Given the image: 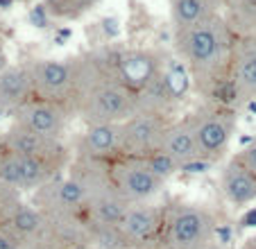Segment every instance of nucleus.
<instances>
[{"label": "nucleus", "instance_id": "nucleus-30", "mask_svg": "<svg viewBox=\"0 0 256 249\" xmlns=\"http://www.w3.org/2000/svg\"><path fill=\"white\" fill-rule=\"evenodd\" d=\"M23 249H52V247H23Z\"/></svg>", "mask_w": 256, "mask_h": 249}, {"label": "nucleus", "instance_id": "nucleus-19", "mask_svg": "<svg viewBox=\"0 0 256 249\" xmlns=\"http://www.w3.org/2000/svg\"><path fill=\"white\" fill-rule=\"evenodd\" d=\"M130 202L122 200L114 186H106L88 195L86 220L88 226H120L130 211Z\"/></svg>", "mask_w": 256, "mask_h": 249}, {"label": "nucleus", "instance_id": "nucleus-15", "mask_svg": "<svg viewBox=\"0 0 256 249\" xmlns=\"http://www.w3.org/2000/svg\"><path fill=\"white\" fill-rule=\"evenodd\" d=\"M166 206L148 202V204H132L125 220L120 222V234L130 242H156L164 226Z\"/></svg>", "mask_w": 256, "mask_h": 249}, {"label": "nucleus", "instance_id": "nucleus-24", "mask_svg": "<svg viewBox=\"0 0 256 249\" xmlns=\"http://www.w3.org/2000/svg\"><path fill=\"white\" fill-rule=\"evenodd\" d=\"M234 156H236L245 168H250L252 172H256V134H254V138L247 140V143L242 145L236 154H234Z\"/></svg>", "mask_w": 256, "mask_h": 249}, {"label": "nucleus", "instance_id": "nucleus-25", "mask_svg": "<svg viewBox=\"0 0 256 249\" xmlns=\"http://www.w3.org/2000/svg\"><path fill=\"white\" fill-rule=\"evenodd\" d=\"M0 249H23V242L7 226H0Z\"/></svg>", "mask_w": 256, "mask_h": 249}, {"label": "nucleus", "instance_id": "nucleus-31", "mask_svg": "<svg viewBox=\"0 0 256 249\" xmlns=\"http://www.w3.org/2000/svg\"><path fill=\"white\" fill-rule=\"evenodd\" d=\"M216 2H218V7H220V0H216Z\"/></svg>", "mask_w": 256, "mask_h": 249}, {"label": "nucleus", "instance_id": "nucleus-9", "mask_svg": "<svg viewBox=\"0 0 256 249\" xmlns=\"http://www.w3.org/2000/svg\"><path fill=\"white\" fill-rule=\"evenodd\" d=\"M177 118H166L159 114L136 111L127 120L120 122L122 130V156L148 158L152 154L161 152L166 132Z\"/></svg>", "mask_w": 256, "mask_h": 249}, {"label": "nucleus", "instance_id": "nucleus-6", "mask_svg": "<svg viewBox=\"0 0 256 249\" xmlns=\"http://www.w3.org/2000/svg\"><path fill=\"white\" fill-rule=\"evenodd\" d=\"M72 154L62 156H18L0 148V182L18 192H34L68 172Z\"/></svg>", "mask_w": 256, "mask_h": 249}, {"label": "nucleus", "instance_id": "nucleus-1", "mask_svg": "<svg viewBox=\"0 0 256 249\" xmlns=\"http://www.w3.org/2000/svg\"><path fill=\"white\" fill-rule=\"evenodd\" d=\"M172 44L179 59L188 68L195 88L206 100L234 106V91L229 84V68L236 36L222 14L202 23L172 32Z\"/></svg>", "mask_w": 256, "mask_h": 249}, {"label": "nucleus", "instance_id": "nucleus-14", "mask_svg": "<svg viewBox=\"0 0 256 249\" xmlns=\"http://www.w3.org/2000/svg\"><path fill=\"white\" fill-rule=\"evenodd\" d=\"M0 148L12 154H18V156H62V154H72L70 143L50 138V136H41L16 122H12L10 130L0 136Z\"/></svg>", "mask_w": 256, "mask_h": 249}, {"label": "nucleus", "instance_id": "nucleus-27", "mask_svg": "<svg viewBox=\"0 0 256 249\" xmlns=\"http://www.w3.org/2000/svg\"><path fill=\"white\" fill-rule=\"evenodd\" d=\"M112 249H156V242H130V240L122 238L120 242Z\"/></svg>", "mask_w": 256, "mask_h": 249}, {"label": "nucleus", "instance_id": "nucleus-29", "mask_svg": "<svg viewBox=\"0 0 256 249\" xmlns=\"http://www.w3.org/2000/svg\"><path fill=\"white\" fill-rule=\"evenodd\" d=\"M202 249H222V247H220L218 242H211V244H206V247H202Z\"/></svg>", "mask_w": 256, "mask_h": 249}, {"label": "nucleus", "instance_id": "nucleus-22", "mask_svg": "<svg viewBox=\"0 0 256 249\" xmlns=\"http://www.w3.org/2000/svg\"><path fill=\"white\" fill-rule=\"evenodd\" d=\"M220 14L236 38L256 34V0H220Z\"/></svg>", "mask_w": 256, "mask_h": 249}, {"label": "nucleus", "instance_id": "nucleus-26", "mask_svg": "<svg viewBox=\"0 0 256 249\" xmlns=\"http://www.w3.org/2000/svg\"><path fill=\"white\" fill-rule=\"evenodd\" d=\"M7 32H5V25H2V20H0V72L5 70L10 64H7Z\"/></svg>", "mask_w": 256, "mask_h": 249}, {"label": "nucleus", "instance_id": "nucleus-21", "mask_svg": "<svg viewBox=\"0 0 256 249\" xmlns=\"http://www.w3.org/2000/svg\"><path fill=\"white\" fill-rule=\"evenodd\" d=\"M168 5L172 32H182V30L193 28V25L220 14L216 0H168Z\"/></svg>", "mask_w": 256, "mask_h": 249}, {"label": "nucleus", "instance_id": "nucleus-23", "mask_svg": "<svg viewBox=\"0 0 256 249\" xmlns=\"http://www.w3.org/2000/svg\"><path fill=\"white\" fill-rule=\"evenodd\" d=\"M20 192L10 188L7 184L0 182V226H5V222L10 220V216L14 213V208L20 204Z\"/></svg>", "mask_w": 256, "mask_h": 249}, {"label": "nucleus", "instance_id": "nucleus-7", "mask_svg": "<svg viewBox=\"0 0 256 249\" xmlns=\"http://www.w3.org/2000/svg\"><path fill=\"white\" fill-rule=\"evenodd\" d=\"M109 179L122 200L130 204H148L164 192L166 179H161L145 158L118 156L109 161Z\"/></svg>", "mask_w": 256, "mask_h": 249}, {"label": "nucleus", "instance_id": "nucleus-4", "mask_svg": "<svg viewBox=\"0 0 256 249\" xmlns=\"http://www.w3.org/2000/svg\"><path fill=\"white\" fill-rule=\"evenodd\" d=\"M98 64L104 68L114 80L138 96L150 86L156 77L166 72L164 54L159 50L127 48V46H102L93 50Z\"/></svg>", "mask_w": 256, "mask_h": 249}, {"label": "nucleus", "instance_id": "nucleus-11", "mask_svg": "<svg viewBox=\"0 0 256 249\" xmlns=\"http://www.w3.org/2000/svg\"><path fill=\"white\" fill-rule=\"evenodd\" d=\"M72 118H75V114L68 104L32 98L12 116V122L20 124L30 132H36L41 136L66 140V130Z\"/></svg>", "mask_w": 256, "mask_h": 249}, {"label": "nucleus", "instance_id": "nucleus-3", "mask_svg": "<svg viewBox=\"0 0 256 249\" xmlns=\"http://www.w3.org/2000/svg\"><path fill=\"white\" fill-rule=\"evenodd\" d=\"M164 211V226L156 238V249H202L216 242L218 218L202 204L168 202Z\"/></svg>", "mask_w": 256, "mask_h": 249}, {"label": "nucleus", "instance_id": "nucleus-18", "mask_svg": "<svg viewBox=\"0 0 256 249\" xmlns=\"http://www.w3.org/2000/svg\"><path fill=\"white\" fill-rule=\"evenodd\" d=\"M220 190L232 206H247L256 202V172L232 156L220 168Z\"/></svg>", "mask_w": 256, "mask_h": 249}, {"label": "nucleus", "instance_id": "nucleus-12", "mask_svg": "<svg viewBox=\"0 0 256 249\" xmlns=\"http://www.w3.org/2000/svg\"><path fill=\"white\" fill-rule=\"evenodd\" d=\"M72 158L86 161H114L122 156V130L120 122L86 124L72 140Z\"/></svg>", "mask_w": 256, "mask_h": 249}, {"label": "nucleus", "instance_id": "nucleus-10", "mask_svg": "<svg viewBox=\"0 0 256 249\" xmlns=\"http://www.w3.org/2000/svg\"><path fill=\"white\" fill-rule=\"evenodd\" d=\"M30 202L46 216H86L88 195L82 184L66 172L36 188Z\"/></svg>", "mask_w": 256, "mask_h": 249}, {"label": "nucleus", "instance_id": "nucleus-28", "mask_svg": "<svg viewBox=\"0 0 256 249\" xmlns=\"http://www.w3.org/2000/svg\"><path fill=\"white\" fill-rule=\"evenodd\" d=\"M240 249H256V236H252V238H247L245 242H242Z\"/></svg>", "mask_w": 256, "mask_h": 249}, {"label": "nucleus", "instance_id": "nucleus-17", "mask_svg": "<svg viewBox=\"0 0 256 249\" xmlns=\"http://www.w3.org/2000/svg\"><path fill=\"white\" fill-rule=\"evenodd\" d=\"M34 98L28 64H14L0 72V116H14Z\"/></svg>", "mask_w": 256, "mask_h": 249}, {"label": "nucleus", "instance_id": "nucleus-20", "mask_svg": "<svg viewBox=\"0 0 256 249\" xmlns=\"http://www.w3.org/2000/svg\"><path fill=\"white\" fill-rule=\"evenodd\" d=\"M136 111H148V114H159V116H166V118H174L177 93H174L166 72L161 77H156L150 86L136 96Z\"/></svg>", "mask_w": 256, "mask_h": 249}, {"label": "nucleus", "instance_id": "nucleus-16", "mask_svg": "<svg viewBox=\"0 0 256 249\" xmlns=\"http://www.w3.org/2000/svg\"><path fill=\"white\" fill-rule=\"evenodd\" d=\"M161 152L168 154L172 161H177L182 166V170L188 168H211L208 163L202 161V154H200L198 140H195V134L190 130L188 118H177L172 120V124L166 132L164 145H161Z\"/></svg>", "mask_w": 256, "mask_h": 249}, {"label": "nucleus", "instance_id": "nucleus-13", "mask_svg": "<svg viewBox=\"0 0 256 249\" xmlns=\"http://www.w3.org/2000/svg\"><path fill=\"white\" fill-rule=\"evenodd\" d=\"M229 84L234 91V104L256 100V34L240 36L234 44Z\"/></svg>", "mask_w": 256, "mask_h": 249}, {"label": "nucleus", "instance_id": "nucleus-8", "mask_svg": "<svg viewBox=\"0 0 256 249\" xmlns=\"http://www.w3.org/2000/svg\"><path fill=\"white\" fill-rule=\"evenodd\" d=\"M32 93L36 100L62 102L70 106L78 84V62L70 59H34L28 62Z\"/></svg>", "mask_w": 256, "mask_h": 249}, {"label": "nucleus", "instance_id": "nucleus-2", "mask_svg": "<svg viewBox=\"0 0 256 249\" xmlns=\"http://www.w3.org/2000/svg\"><path fill=\"white\" fill-rule=\"evenodd\" d=\"M75 62H78V84L70 109L75 118L84 122V127L122 122L136 114V93L114 80L98 64L93 50L78 54Z\"/></svg>", "mask_w": 256, "mask_h": 249}, {"label": "nucleus", "instance_id": "nucleus-5", "mask_svg": "<svg viewBox=\"0 0 256 249\" xmlns=\"http://www.w3.org/2000/svg\"><path fill=\"white\" fill-rule=\"evenodd\" d=\"M190 122V130L198 140L202 161L208 166H216L227 156L232 148V138L238 127V111L232 104L220 102H202L190 114H186Z\"/></svg>", "mask_w": 256, "mask_h": 249}]
</instances>
